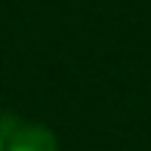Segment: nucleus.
Segmentation results:
<instances>
[{
	"label": "nucleus",
	"mask_w": 151,
	"mask_h": 151,
	"mask_svg": "<svg viewBox=\"0 0 151 151\" xmlns=\"http://www.w3.org/2000/svg\"><path fill=\"white\" fill-rule=\"evenodd\" d=\"M3 151H62L56 129L40 120H0Z\"/></svg>",
	"instance_id": "obj_1"
},
{
	"label": "nucleus",
	"mask_w": 151,
	"mask_h": 151,
	"mask_svg": "<svg viewBox=\"0 0 151 151\" xmlns=\"http://www.w3.org/2000/svg\"><path fill=\"white\" fill-rule=\"evenodd\" d=\"M0 151H3V136H0Z\"/></svg>",
	"instance_id": "obj_2"
}]
</instances>
